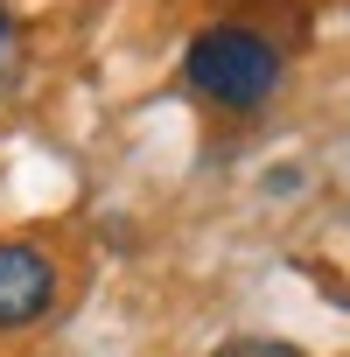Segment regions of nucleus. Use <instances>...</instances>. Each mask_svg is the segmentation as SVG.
<instances>
[{
    "mask_svg": "<svg viewBox=\"0 0 350 357\" xmlns=\"http://www.w3.org/2000/svg\"><path fill=\"white\" fill-rule=\"evenodd\" d=\"M0 56H8V15H0Z\"/></svg>",
    "mask_w": 350,
    "mask_h": 357,
    "instance_id": "obj_5",
    "label": "nucleus"
},
{
    "mask_svg": "<svg viewBox=\"0 0 350 357\" xmlns=\"http://www.w3.org/2000/svg\"><path fill=\"white\" fill-rule=\"evenodd\" d=\"M266 190H273V197H294V190H301V175H294V161H280V168L266 175Z\"/></svg>",
    "mask_w": 350,
    "mask_h": 357,
    "instance_id": "obj_4",
    "label": "nucleus"
},
{
    "mask_svg": "<svg viewBox=\"0 0 350 357\" xmlns=\"http://www.w3.org/2000/svg\"><path fill=\"white\" fill-rule=\"evenodd\" d=\"M56 287H63V273H56V259H50L43 245L0 238V329L43 322V315L56 308Z\"/></svg>",
    "mask_w": 350,
    "mask_h": 357,
    "instance_id": "obj_2",
    "label": "nucleus"
},
{
    "mask_svg": "<svg viewBox=\"0 0 350 357\" xmlns=\"http://www.w3.org/2000/svg\"><path fill=\"white\" fill-rule=\"evenodd\" d=\"M183 84L211 105H231V112H252L273 98L280 84V50L259 36V29H238V22H218L204 29L190 50H183Z\"/></svg>",
    "mask_w": 350,
    "mask_h": 357,
    "instance_id": "obj_1",
    "label": "nucleus"
},
{
    "mask_svg": "<svg viewBox=\"0 0 350 357\" xmlns=\"http://www.w3.org/2000/svg\"><path fill=\"white\" fill-rule=\"evenodd\" d=\"M211 357H308V350H294V343H280V336H225Z\"/></svg>",
    "mask_w": 350,
    "mask_h": 357,
    "instance_id": "obj_3",
    "label": "nucleus"
}]
</instances>
